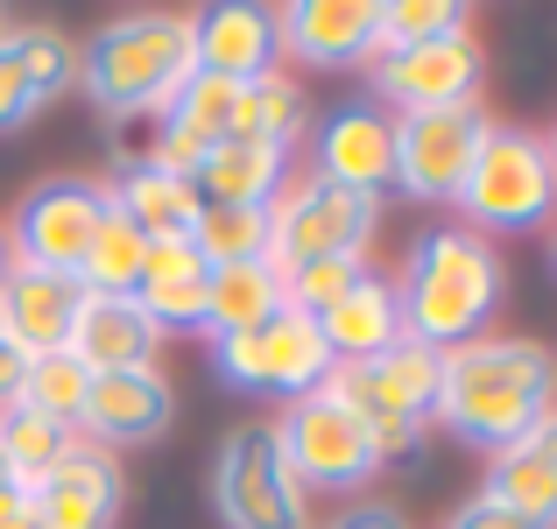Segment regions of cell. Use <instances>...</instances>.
Masks as SVG:
<instances>
[{
    "instance_id": "cell-40",
    "label": "cell",
    "mask_w": 557,
    "mask_h": 529,
    "mask_svg": "<svg viewBox=\"0 0 557 529\" xmlns=\"http://www.w3.org/2000/svg\"><path fill=\"white\" fill-rule=\"evenodd\" d=\"M544 149H550V163H557V127H550V135H544Z\"/></svg>"
},
{
    "instance_id": "cell-27",
    "label": "cell",
    "mask_w": 557,
    "mask_h": 529,
    "mask_svg": "<svg viewBox=\"0 0 557 529\" xmlns=\"http://www.w3.org/2000/svg\"><path fill=\"white\" fill-rule=\"evenodd\" d=\"M85 389H92V367H85L71 346H57V353H36V360H22V381H14V395H8V403L36 409L42 423H57V431H71V438H78Z\"/></svg>"
},
{
    "instance_id": "cell-4",
    "label": "cell",
    "mask_w": 557,
    "mask_h": 529,
    "mask_svg": "<svg viewBox=\"0 0 557 529\" xmlns=\"http://www.w3.org/2000/svg\"><path fill=\"white\" fill-rule=\"evenodd\" d=\"M459 212L466 226L487 241V233H536L557 219V163L544 149V135L516 121H487L473 170L459 184Z\"/></svg>"
},
{
    "instance_id": "cell-6",
    "label": "cell",
    "mask_w": 557,
    "mask_h": 529,
    "mask_svg": "<svg viewBox=\"0 0 557 529\" xmlns=\"http://www.w3.org/2000/svg\"><path fill=\"white\" fill-rule=\"evenodd\" d=\"M381 233V198L346 190L318 170H297L269 205V261L304 269V261H368V241Z\"/></svg>"
},
{
    "instance_id": "cell-24",
    "label": "cell",
    "mask_w": 557,
    "mask_h": 529,
    "mask_svg": "<svg viewBox=\"0 0 557 529\" xmlns=\"http://www.w3.org/2000/svg\"><path fill=\"white\" fill-rule=\"evenodd\" d=\"M318 332H325V346H332V360H368V353L381 346H395L403 340V311H395V283L381 269H368L354 290H346L332 311H318Z\"/></svg>"
},
{
    "instance_id": "cell-14",
    "label": "cell",
    "mask_w": 557,
    "mask_h": 529,
    "mask_svg": "<svg viewBox=\"0 0 557 529\" xmlns=\"http://www.w3.org/2000/svg\"><path fill=\"white\" fill-rule=\"evenodd\" d=\"M121 502H127V473L113 452L71 438L64 459L28 488V522L36 529H113L121 522Z\"/></svg>"
},
{
    "instance_id": "cell-2",
    "label": "cell",
    "mask_w": 557,
    "mask_h": 529,
    "mask_svg": "<svg viewBox=\"0 0 557 529\" xmlns=\"http://www.w3.org/2000/svg\"><path fill=\"white\" fill-rule=\"evenodd\" d=\"M388 283H395V311H403V340L451 353L494 325L508 269L494 255V241H480L473 226H431L409 241L403 275H388Z\"/></svg>"
},
{
    "instance_id": "cell-39",
    "label": "cell",
    "mask_w": 557,
    "mask_h": 529,
    "mask_svg": "<svg viewBox=\"0 0 557 529\" xmlns=\"http://www.w3.org/2000/svg\"><path fill=\"white\" fill-rule=\"evenodd\" d=\"M0 275H8V226H0Z\"/></svg>"
},
{
    "instance_id": "cell-9",
    "label": "cell",
    "mask_w": 557,
    "mask_h": 529,
    "mask_svg": "<svg viewBox=\"0 0 557 529\" xmlns=\"http://www.w3.org/2000/svg\"><path fill=\"white\" fill-rule=\"evenodd\" d=\"M332 367H339V360H332L318 318L289 311V304L269 311L261 325L212 340V374L226 381V389H240V395H283V403H297V395L325 389Z\"/></svg>"
},
{
    "instance_id": "cell-37",
    "label": "cell",
    "mask_w": 557,
    "mask_h": 529,
    "mask_svg": "<svg viewBox=\"0 0 557 529\" xmlns=\"http://www.w3.org/2000/svg\"><path fill=\"white\" fill-rule=\"evenodd\" d=\"M522 452H536V459H544V466H550V473H557V409H550V417H544V423H536V431H530V438H522Z\"/></svg>"
},
{
    "instance_id": "cell-19",
    "label": "cell",
    "mask_w": 557,
    "mask_h": 529,
    "mask_svg": "<svg viewBox=\"0 0 557 529\" xmlns=\"http://www.w3.org/2000/svg\"><path fill=\"white\" fill-rule=\"evenodd\" d=\"M78 297L85 290L71 283V275H36V269H14L8 261V275H0V332H8V346L22 353V360L71 346Z\"/></svg>"
},
{
    "instance_id": "cell-32",
    "label": "cell",
    "mask_w": 557,
    "mask_h": 529,
    "mask_svg": "<svg viewBox=\"0 0 557 529\" xmlns=\"http://www.w3.org/2000/svg\"><path fill=\"white\" fill-rule=\"evenodd\" d=\"M64 445H71V431L42 423L36 409H22V403H0V459H8L28 488H36V480L64 459Z\"/></svg>"
},
{
    "instance_id": "cell-35",
    "label": "cell",
    "mask_w": 557,
    "mask_h": 529,
    "mask_svg": "<svg viewBox=\"0 0 557 529\" xmlns=\"http://www.w3.org/2000/svg\"><path fill=\"white\" fill-rule=\"evenodd\" d=\"M332 529H409V516H403L395 502H354Z\"/></svg>"
},
{
    "instance_id": "cell-28",
    "label": "cell",
    "mask_w": 557,
    "mask_h": 529,
    "mask_svg": "<svg viewBox=\"0 0 557 529\" xmlns=\"http://www.w3.org/2000/svg\"><path fill=\"white\" fill-rule=\"evenodd\" d=\"M141 261H149V241L107 205V219H99L92 247H85V261H78V290H92V297H135Z\"/></svg>"
},
{
    "instance_id": "cell-42",
    "label": "cell",
    "mask_w": 557,
    "mask_h": 529,
    "mask_svg": "<svg viewBox=\"0 0 557 529\" xmlns=\"http://www.w3.org/2000/svg\"><path fill=\"white\" fill-rule=\"evenodd\" d=\"M8 529H36V522H28V516H22V522H8Z\"/></svg>"
},
{
    "instance_id": "cell-31",
    "label": "cell",
    "mask_w": 557,
    "mask_h": 529,
    "mask_svg": "<svg viewBox=\"0 0 557 529\" xmlns=\"http://www.w3.org/2000/svg\"><path fill=\"white\" fill-rule=\"evenodd\" d=\"M473 36L466 0H381V50H409V42H445ZM374 50V57H381Z\"/></svg>"
},
{
    "instance_id": "cell-20",
    "label": "cell",
    "mask_w": 557,
    "mask_h": 529,
    "mask_svg": "<svg viewBox=\"0 0 557 529\" xmlns=\"http://www.w3.org/2000/svg\"><path fill=\"white\" fill-rule=\"evenodd\" d=\"M71 353H78L92 374H121V367H156L163 353V325L141 311L135 297H78V318H71Z\"/></svg>"
},
{
    "instance_id": "cell-34",
    "label": "cell",
    "mask_w": 557,
    "mask_h": 529,
    "mask_svg": "<svg viewBox=\"0 0 557 529\" xmlns=\"http://www.w3.org/2000/svg\"><path fill=\"white\" fill-rule=\"evenodd\" d=\"M445 529H536V522H522L516 508H502V502H487V494H473V502H466Z\"/></svg>"
},
{
    "instance_id": "cell-22",
    "label": "cell",
    "mask_w": 557,
    "mask_h": 529,
    "mask_svg": "<svg viewBox=\"0 0 557 529\" xmlns=\"http://www.w3.org/2000/svg\"><path fill=\"white\" fill-rule=\"evenodd\" d=\"M107 205L141 233V241H190L205 219V198L190 176H170V170H121L107 184Z\"/></svg>"
},
{
    "instance_id": "cell-33",
    "label": "cell",
    "mask_w": 557,
    "mask_h": 529,
    "mask_svg": "<svg viewBox=\"0 0 557 529\" xmlns=\"http://www.w3.org/2000/svg\"><path fill=\"white\" fill-rule=\"evenodd\" d=\"M360 275H368V261H304V269H283V304L318 318V311H332Z\"/></svg>"
},
{
    "instance_id": "cell-41",
    "label": "cell",
    "mask_w": 557,
    "mask_h": 529,
    "mask_svg": "<svg viewBox=\"0 0 557 529\" xmlns=\"http://www.w3.org/2000/svg\"><path fill=\"white\" fill-rule=\"evenodd\" d=\"M550 261H557V219H550Z\"/></svg>"
},
{
    "instance_id": "cell-3",
    "label": "cell",
    "mask_w": 557,
    "mask_h": 529,
    "mask_svg": "<svg viewBox=\"0 0 557 529\" xmlns=\"http://www.w3.org/2000/svg\"><path fill=\"white\" fill-rule=\"evenodd\" d=\"M190 78V14H121L78 42V93L113 127L149 121Z\"/></svg>"
},
{
    "instance_id": "cell-23",
    "label": "cell",
    "mask_w": 557,
    "mask_h": 529,
    "mask_svg": "<svg viewBox=\"0 0 557 529\" xmlns=\"http://www.w3.org/2000/svg\"><path fill=\"white\" fill-rule=\"evenodd\" d=\"M190 184H198L205 205H261V212H269L275 190L289 184V156L261 149V142L226 135V142H212V149H205V163L190 170Z\"/></svg>"
},
{
    "instance_id": "cell-26",
    "label": "cell",
    "mask_w": 557,
    "mask_h": 529,
    "mask_svg": "<svg viewBox=\"0 0 557 529\" xmlns=\"http://www.w3.org/2000/svg\"><path fill=\"white\" fill-rule=\"evenodd\" d=\"M269 311H283V269L275 261H233V269H212V290H205V325L212 340L226 332L261 325Z\"/></svg>"
},
{
    "instance_id": "cell-30",
    "label": "cell",
    "mask_w": 557,
    "mask_h": 529,
    "mask_svg": "<svg viewBox=\"0 0 557 529\" xmlns=\"http://www.w3.org/2000/svg\"><path fill=\"white\" fill-rule=\"evenodd\" d=\"M198 255L212 269H233V261H269V212L261 205H205L198 219Z\"/></svg>"
},
{
    "instance_id": "cell-12",
    "label": "cell",
    "mask_w": 557,
    "mask_h": 529,
    "mask_svg": "<svg viewBox=\"0 0 557 529\" xmlns=\"http://www.w3.org/2000/svg\"><path fill=\"white\" fill-rule=\"evenodd\" d=\"M480 78H487V50L480 36H445V42H409V50L374 57V93L403 113L423 107H480Z\"/></svg>"
},
{
    "instance_id": "cell-10",
    "label": "cell",
    "mask_w": 557,
    "mask_h": 529,
    "mask_svg": "<svg viewBox=\"0 0 557 529\" xmlns=\"http://www.w3.org/2000/svg\"><path fill=\"white\" fill-rule=\"evenodd\" d=\"M99 219H107V184L99 176H42V184L22 190L14 219H0L8 226V261L78 283V261L92 247Z\"/></svg>"
},
{
    "instance_id": "cell-13",
    "label": "cell",
    "mask_w": 557,
    "mask_h": 529,
    "mask_svg": "<svg viewBox=\"0 0 557 529\" xmlns=\"http://www.w3.org/2000/svg\"><path fill=\"white\" fill-rule=\"evenodd\" d=\"M64 93H78V42L50 22L0 28V135H22Z\"/></svg>"
},
{
    "instance_id": "cell-25",
    "label": "cell",
    "mask_w": 557,
    "mask_h": 529,
    "mask_svg": "<svg viewBox=\"0 0 557 529\" xmlns=\"http://www.w3.org/2000/svg\"><path fill=\"white\" fill-rule=\"evenodd\" d=\"M311 127H318V107L289 71H269V78L240 85V99H233V135L261 142V149H275V156H289L297 142H311Z\"/></svg>"
},
{
    "instance_id": "cell-29",
    "label": "cell",
    "mask_w": 557,
    "mask_h": 529,
    "mask_svg": "<svg viewBox=\"0 0 557 529\" xmlns=\"http://www.w3.org/2000/svg\"><path fill=\"white\" fill-rule=\"evenodd\" d=\"M487 502H502V508H516L522 522H536V529H557V473L536 452H522V445H508V452H494V466H487Z\"/></svg>"
},
{
    "instance_id": "cell-15",
    "label": "cell",
    "mask_w": 557,
    "mask_h": 529,
    "mask_svg": "<svg viewBox=\"0 0 557 529\" xmlns=\"http://www.w3.org/2000/svg\"><path fill=\"white\" fill-rule=\"evenodd\" d=\"M170 423H177V389L163 381V367H121V374H92L78 438L99 452H127L156 445Z\"/></svg>"
},
{
    "instance_id": "cell-38",
    "label": "cell",
    "mask_w": 557,
    "mask_h": 529,
    "mask_svg": "<svg viewBox=\"0 0 557 529\" xmlns=\"http://www.w3.org/2000/svg\"><path fill=\"white\" fill-rule=\"evenodd\" d=\"M14 381H22V353L8 346V332H0V403L14 395Z\"/></svg>"
},
{
    "instance_id": "cell-11",
    "label": "cell",
    "mask_w": 557,
    "mask_h": 529,
    "mask_svg": "<svg viewBox=\"0 0 557 529\" xmlns=\"http://www.w3.org/2000/svg\"><path fill=\"white\" fill-rule=\"evenodd\" d=\"M480 142H487V113L480 107L395 113V176L388 184L417 205H459V184L473 170Z\"/></svg>"
},
{
    "instance_id": "cell-17",
    "label": "cell",
    "mask_w": 557,
    "mask_h": 529,
    "mask_svg": "<svg viewBox=\"0 0 557 529\" xmlns=\"http://www.w3.org/2000/svg\"><path fill=\"white\" fill-rule=\"evenodd\" d=\"M311 170L332 176L346 190L381 198L395 176V113H381L374 99H346L311 127Z\"/></svg>"
},
{
    "instance_id": "cell-5",
    "label": "cell",
    "mask_w": 557,
    "mask_h": 529,
    "mask_svg": "<svg viewBox=\"0 0 557 529\" xmlns=\"http://www.w3.org/2000/svg\"><path fill=\"white\" fill-rule=\"evenodd\" d=\"M269 423H275V445H283L289 473L304 480V494H360L388 466V452L368 431V417L332 381L297 395V403H283V417H269Z\"/></svg>"
},
{
    "instance_id": "cell-8",
    "label": "cell",
    "mask_w": 557,
    "mask_h": 529,
    "mask_svg": "<svg viewBox=\"0 0 557 529\" xmlns=\"http://www.w3.org/2000/svg\"><path fill=\"white\" fill-rule=\"evenodd\" d=\"M212 508L226 529H311V494L289 473L275 423H233L212 452Z\"/></svg>"
},
{
    "instance_id": "cell-21",
    "label": "cell",
    "mask_w": 557,
    "mask_h": 529,
    "mask_svg": "<svg viewBox=\"0 0 557 529\" xmlns=\"http://www.w3.org/2000/svg\"><path fill=\"white\" fill-rule=\"evenodd\" d=\"M205 290H212V261L198 255V241H149L135 304L163 325V340L184 325H205Z\"/></svg>"
},
{
    "instance_id": "cell-1",
    "label": "cell",
    "mask_w": 557,
    "mask_h": 529,
    "mask_svg": "<svg viewBox=\"0 0 557 529\" xmlns=\"http://www.w3.org/2000/svg\"><path fill=\"white\" fill-rule=\"evenodd\" d=\"M557 409V360L536 340H466L445 353L431 423L473 452H508Z\"/></svg>"
},
{
    "instance_id": "cell-18",
    "label": "cell",
    "mask_w": 557,
    "mask_h": 529,
    "mask_svg": "<svg viewBox=\"0 0 557 529\" xmlns=\"http://www.w3.org/2000/svg\"><path fill=\"white\" fill-rule=\"evenodd\" d=\"M283 57L311 71H346L381 50V0H289L275 8Z\"/></svg>"
},
{
    "instance_id": "cell-16",
    "label": "cell",
    "mask_w": 557,
    "mask_h": 529,
    "mask_svg": "<svg viewBox=\"0 0 557 529\" xmlns=\"http://www.w3.org/2000/svg\"><path fill=\"white\" fill-rule=\"evenodd\" d=\"M283 64V36H275V8L255 0H212L190 14V71L219 85H255Z\"/></svg>"
},
{
    "instance_id": "cell-7",
    "label": "cell",
    "mask_w": 557,
    "mask_h": 529,
    "mask_svg": "<svg viewBox=\"0 0 557 529\" xmlns=\"http://www.w3.org/2000/svg\"><path fill=\"white\" fill-rule=\"evenodd\" d=\"M437 381H445V353L423 346V340H395V346L368 353V360L332 367V389L368 417V431L381 438L388 459L423 438V423L437 409Z\"/></svg>"
},
{
    "instance_id": "cell-36",
    "label": "cell",
    "mask_w": 557,
    "mask_h": 529,
    "mask_svg": "<svg viewBox=\"0 0 557 529\" xmlns=\"http://www.w3.org/2000/svg\"><path fill=\"white\" fill-rule=\"evenodd\" d=\"M22 516H28V480L14 473L8 459H0V529H8V522H22Z\"/></svg>"
}]
</instances>
